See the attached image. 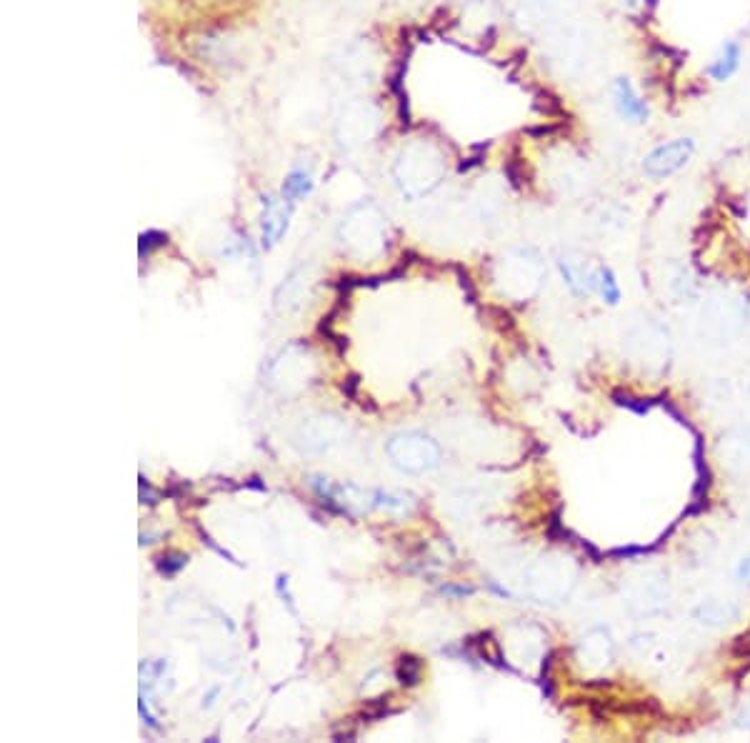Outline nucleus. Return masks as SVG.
Masks as SVG:
<instances>
[{"label":"nucleus","instance_id":"1","mask_svg":"<svg viewBox=\"0 0 750 743\" xmlns=\"http://www.w3.org/2000/svg\"><path fill=\"white\" fill-rule=\"evenodd\" d=\"M623 598L625 606L633 616H658L665 611L670 598V583L668 576L658 568H648L635 576H630L623 583Z\"/></svg>","mask_w":750,"mask_h":743},{"label":"nucleus","instance_id":"2","mask_svg":"<svg viewBox=\"0 0 750 743\" xmlns=\"http://www.w3.org/2000/svg\"><path fill=\"white\" fill-rule=\"evenodd\" d=\"M625 348L630 351V356L638 363L648 368H663L668 366L670 358V336L668 328L658 326L653 321H643L638 326H633L625 336Z\"/></svg>","mask_w":750,"mask_h":743},{"label":"nucleus","instance_id":"3","mask_svg":"<svg viewBox=\"0 0 750 743\" xmlns=\"http://www.w3.org/2000/svg\"><path fill=\"white\" fill-rule=\"evenodd\" d=\"M390 456L393 463L403 471L410 473H423L430 471L440 463V451L428 436H420V433H408V436H398L390 443Z\"/></svg>","mask_w":750,"mask_h":743},{"label":"nucleus","instance_id":"4","mask_svg":"<svg viewBox=\"0 0 750 743\" xmlns=\"http://www.w3.org/2000/svg\"><path fill=\"white\" fill-rule=\"evenodd\" d=\"M575 581V571L563 558H543L530 576L533 593L543 601H560L570 593Z\"/></svg>","mask_w":750,"mask_h":743},{"label":"nucleus","instance_id":"5","mask_svg":"<svg viewBox=\"0 0 750 743\" xmlns=\"http://www.w3.org/2000/svg\"><path fill=\"white\" fill-rule=\"evenodd\" d=\"M695 153L693 138H673L668 143H660L653 151L645 153L643 171L650 178H668L678 173L690 163Z\"/></svg>","mask_w":750,"mask_h":743},{"label":"nucleus","instance_id":"6","mask_svg":"<svg viewBox=\"0 0 750 743\" xmlns=\"http://www.w3.org/2000/svg\"><path fill=\"white\" fill-rule=\"evenodd\" d=\"M578 658L588 671H605L615 661V641L608 628H590L578 641Z\"/></svg>","mask_w":750,"mask_h":743},{"label":"nucleus","instance_id":"7","mask_svg":"<svg viewBox=\"0 0 750 743\" xmlns=\"http://www.w3.org/2000/svg\"><path fill=\"white\" fill-rule=\"evenodd\" d=\"M610 93H613L615 111H618V116L623 118V121L635 123V126L648 123V118H650L648 103H645V98L635 91V86L628 81V78H615L613 86H610Z\"/></svg>","mask_w":750,"mask_h":743},{"label":"nucleus","instance_id":"8","mask_svg":"<svg viewBox=\"0 0 750 743\" xmlns=\"http://www.w3.org/2000/svg\"><path fill=\"white\" fill-rule=\"evenodd\" d=\"M723 466L733 473L750 471V431H730L718 446Z\"/></svg>","mask_w":750,"mask_h":743},{"label":"nucleus","instance_id":"9","mask_svg":"<svg viewBox=\"0 0 750 743\" xmlns=\"http://www.w3.org/2000/svg\"><path fill=\"white\" fill-rule=\"evenodd\" d=\"M738 616L740 606L735 601H730V598H705V601H700L693 611L695 621L710 628L728 626V623H733Z\"/></svg>","mask_w":750,"mask_h":743},{"label":"nucleus","instance_id":"10","mask_svg":"<svg viewBox=\"0 0 750 743\" xmlns=\"http://www.w3.org/2000/svg\"><path fill=\"white\" fill-rule=\"evenodd\" d=\"M703 326L708 328V333L718 338H728L733 333L740 331L743 326V316L733 308V303H715L710 306L708 313H703Z\"/></svg>","mask_w":750,"mask_h":743},{"label":"nucleus","instance_id":"11","mask_svg":"<svg viewBox=\"0 0 750 743\" xmlns=\"http://www.w3.org/2000/svg\"><path fill=\"white\" fill-rule=\"evenodd\" d=\"M740 61H743V46L738 41H725L720 51L708 66V78L713 83H725L740 71Z\"/></svg>","mask_w":750,"mask_h":743},{"label":"nucleus","instance_id":"12","mask_svg":"<svg viewBox=\"0 0 750 743\" xmlns=\"http://www.w3.org/2000/svg\"><path fill=\"white\" fill-rule=\"evenodd\" d=\"M560 271H563L565 283L573 288L575 293H593V271L583 266L578 261H560Z\"/></svg>","mask_w":750,"mask_h":743},{"label":"nucleus","instance_id":"13","mask_svg":"<svg viewBox=\"0 0 750 743\" xmlns=\"http://www.w3.org/2000/svg\"><path fill=\"white\" fill-rule=\"evenodd\" d=\"M593 293H598V296L603 298L605 303H610V306H615V303L620 301V286L610 268H593Z\"/></svg>","mask_w":750,"mask_h":743},{"label":"nucleus","instance_id":"14","mask_svg":"<svg viewBox=\"0 0 750 743\" xmlns=\"http://www.w3.org/2000/svg\"><path fill=\"white\" fill-rule=\"evenodd\" d=\"M420 671H423V663L413 656H403L398 663V681L403 686H415L420 681Z\"/></svg>","mask_w":750,"mask_h":743},{"label":"nucleus","instance_id":"15","mask_svg":"<svg viewBox=\"0 0 750 743\" xmlns=\"http://www.w3.org/2000/svg\"><path fill=\"white\" fill-rule=\"evenodd\" d=\"M308 191H310V181H308V176H305L303 171H295L293 176H290L288 181H285V186H283V193L288 198L305 196V193H308Z\"/></svg>","mask_w":750,"mask_h":743},{"label":"nucleus","instance_id":"16","mask_svg":"<svg viewBox=\"0 0 750 743\" xmlns=\"http://www.w3.org/2000/svg\"><path fill=\"white\" fill-rule=\"evenodd\" d=\"M185 563H188V556H183V553H165V556L158 558V568L165 576H175Z\"/></svg>","mask_w":750,"mask_h":743},{"label":"nucleus","instance_id":"17","mask_svg":"<svg viewBox=\"0 0 750 743\" xmlns=\"http://www.w3.org/2000/svg\"><path fill=\"white\" fill-rule=\"evenodd\" d=\"M165 243H168V236H165V233H160V231L143 233V236H140V256H143V258L150 256L155 248L165 246Z\"/></svg>","mask_w":750,"mask_h":743},{"label":"nucleus","instance_id":"18","mask_svg":"<svg viewBox=\"0 0 750 743\" xmlns=\"http://www.w3.org/2000/svg\"><path fill=\"white\" fill-rule=\"evenodd\" d=\"M735 573H738L740 581H743V583H750V556H748V558H743V561L738 563V571H735Z\"/></svg>","mask_w":750,"mask_h":743},{"label":"nucleus","instance_id":"19","mask_svg":"<svg viewBox=\"0 0 750 743\" xmlns=\"http://www.w3.org/2000/svg\"><path fill=\"white\" fill-rule=\"evenodd\" d=\"M358 383H360V381H358V376H350L348 381L343 383V391L348 393L350 398H355V388H358Z\"/></svg>","mask_w":750,"mask_h":743},{"label":"nucleus","instance_id":"20","mask_svg":"<svg viewBox=\"0 0 750 743\" xmlns=\"http://www.w3.org/2000/svg\"><path fill=\"white\" fill-rule=\"evenodd\" d=\"M738 721H740V726L750 728V703H748V706H745V708H743V711H740Z\"/></svg>","mask_w":750,"mask_h":743}]
</instances>
